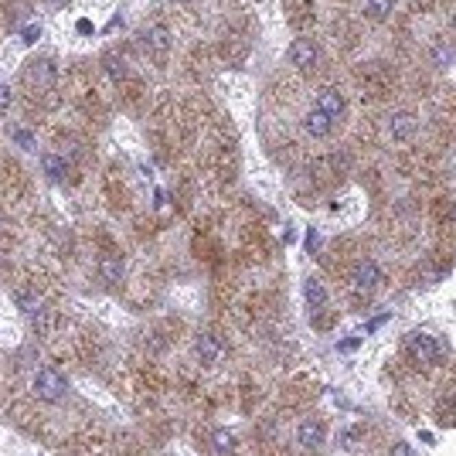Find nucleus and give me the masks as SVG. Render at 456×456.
<instances>
[{
	"instance_id": "obj_1",
	"label": "nucleus",
	"mask_w": 456,
	"mask_h": 456,
	"mask_svg": "<svg viewBox=\"0 0 456 456\" xmlns=\"http://www.w3.org/2000/svg\"><path fill=\"white\" fill-rule=\"evenodd\" d=\"M378 283H381V269H378V263H374V259H361V263H355V269H351V289H355L358 296L374 293V289H378Z\"/></svg>"
},
{
	"instance_id": "obj_2",
	"label": "nucleus",
	"mask_w": 456,
	"mask_h": 456,
	"mask_svg": "<svg viewBox=\"0 0 456 456\" xmlns=\"http://www.w3.org/2000/svg\"><path fill=\"white\" fill-rule=\"evenodd\" d=\"M409 355L419 361V365H436L440 358H443V348H440V341L436 337H429V334H409Z\"/></svg>"
},
{
	"instance_id": "obj_3",
	"label": "nucleus",
	"mask_w": 456,
	"mask_h": 456,
	"mask_svg": "<svg viewBox=\"0 0 456 456\" xmlns=\"http://www.w3.org/2000/svg\"><path fill=\"white\" fill-rule=\"evenodd\" d=\"M34 395L45 402H58L65 395V374H58L55 368H41L34 374Z\"/></svg>"
},
{
	"instance_id": "obj_4",
	"label": "nucleus",
	"mask_w": 456,
	"mask_h": 456,
	"mask_svg": "<svg viewBox=\"0 0 456 456\" xmlns=\"http://www.w3.org/2000/svg\"><path fill=\"white\" fill-rule=\"evenodd\" d=\"M324 440H327V429H324L320 419H303V422L296 426V446H303V450H320Z\"/></svg>"
},
{
	"instance_id": "obj_5",
	"label": "nucleus",
	"mask_w": 456,
	"mask_h": 456,
	"mask_svg": "<svg viewBox=\"0 0 456 456\" xmlns=\"http://www.w3.org/2000/svg\"><path fill=\"white\" fill-rule=\"evenodd\" d=\"M317 58H320V55H317V45H313L310 38H296V41L289 45V65H296V69L307 72V69L317 65Z\"/></svg>"
},
{
	"instance_id": "obj_6",
	"label": "nucleus",
	"mask_w": 456,
	"mask_h": 456,
	"mask_svg": "<svg viewBox=\"0 0 456 456\" xmlns=\"http://www.w3.org/2000/svg\"><path fill=\"white\" fill-rule=\"evenodd\" d=\"M143 48L154 51V55H167V51H171V31H167L164 24L147 27V31H143Z\"/></svg>"
},
{
	"instance_id": "obj_7",
	"label": "nucleus",
	"mask_w": 456,
	"mask_h": 456,
	"mask_svg": "<svg viewBox=\"0 0 456 456\" xmlns=\"http://www.w3.org/2000/svg\"><path fill=\"white\" fill-rule=\"evenodd\" d=\"M416 126H419V119L412 116V112H392V119H388V133H392V140H409L412 133H416Z\"/></svg>"
},
{
	"instance_id": "obj_8",
	"label": "nucleus",
	"mask_w": 456,
	"mask_h": 456,
	"mask_svg": "<svg viewBox=\"0 0 456 456\" xmlns=\"http://www.w3.org/2000/svg\"><path fill=\"white\" fill-rule=\"evenodd\" d=\"M317 109L327 112V116L337 123V119L344 116V95H341L337 89H320L317 92Z\"/></svg>"
},
{
	"instance_id": "obj_9",
	"label": "nucleus",
	"mask_w": 456,
	"mask_h": 456,
	"mask_svg": "<svg viewBox=\"0 0 456 456\" xmlns=\"http://www.w3.org/2000/svg\"><path fill=\"white\" fill-rule=\"evenodd\" d=\"M27 82H31V86H38V89H48V86L55 82V65H51L48 58L31 62V65H27Z\"/></svg>"
},
{
	"instance_id": "obj_10",
	"label": "nucleus",
	"mask_w": 456,
	"mask_h": 456,
	"mask_svg": "<svg viewBox=\"0 0 456 456\" xmlns=\"http://www.w3.org/2000/svg\"><path fill=\"white\" fill-rule=\"evenodd\" d=\"M303 130H307L310 136H331L334 119H331L327 112H320V109H310V112L303 116Z\"/></svg>"
},
{
	"instance_id": "obj_11",
	"label": "nucleus",
	"mask_w": 456,
	"mask_h": 456,
	"mask_svg": "<svg viewBox=\"0 0 456 456\" xmlns=\"http://www.w3.org/2000/svg\"><path fill=\"white\" fill-rule=\"evenodd\" d=\"M194 351H197V358H201L204 365H215V361L221 358V341H218L215 334H201V337L194 341Z\"/></svg>"
},
{
	"instance_id": "obj_12",
	"label": "nucleus",
	"mask_w": 456,
	"mask_h": 456,
	"mask_svg": "<svg viewBox=\"0 0 456 456\" xmlns=\"http://www.w3.org/2000/svg\"><path fill=\"white\" fill-rule=\"evenodd\" d=\"M123 273H126L123 256H102V259H99V276H102V283H119Z\"/></svg>"
},
{
	"instance_id": "obj_13",
	"label": "nucleus",
	"mask_w": 456,
	"mask_h": 456,
	"mask_svg": "<svg viewBox=\"0 0 456 456\" xmlns=\"http://www.w3.org/2000/svg\"><path fill=\"white\" fill-rule=\"evenodd\" d=\"M303 296H307L310 310H324V307H327V289H324L317 279H310V283L303 286Z\"/></svg>"
},
{
	"instance_id": "obj_14",
	"label": "nucleus",
	"mask_w": 456,
	"mask_h": 456,
	"mask_svg": "<svg viewBox=\"0 0 456 456\" xmlns=\"http://www.w3.org/2000/svg\"><path fill=\"white\" fill-rule=\"evenodd\" d=\"M45 174L51 178V181H65V171H69V164H65V157H55V154H45Z\"/></svg>"
},
{
	"instance_id": "obj_15",
	"label": "nucleus",
	"mask_w": 456,
	"mask_h": 456,
	"mask_svg": "<svg viewBox=\"0 0 456 456\" xmlns=\"http://www.w3.org/2000/svg\"><path fill=\"white\" fill-rule=\"evenodd\" d=\"M211 446H215V453H232V446H235V440H232V433L228 429H215L211 433Z\"/></svg>"
},
{
	"instance_id": "obj_16",
	"label": "nucleus",
	"mask_w": 456,
	"mask_h": 456,
	"mask_svg": "<svg viewBox=\"0 0 456 456\" xmlns=\"http://www.w3.org/2000/svg\"><path fill=\"white\" fill-rule=\"evenodd\" d=\"M392 7H395V0H368V17L371 21H385L388 14H392Z\"/></svg>"
},
{
	"instance_id": "obj_17",
	"label": "nucleus",
	"mask_w": 456,
	"mask_h": 456,
	"mask_svg": "<svg viewBox=\"0 0 456 456\" xmlns=\"http://www.w3.org/2000/svg\"><path fill=\"white\" fill-rule=\"evenodd\" d=\"M31 324H34V331H38V334H45V331H51L55 313H51V310H34V313H31Z\"/></svg>"
},
{
	"instance_id": "obj_18",
	"label": "nucleus",
	"mask_w": 456,
	"mask_h": 456,
	"mask_svg": "<svg viewBox=\"0 0 456 456\" xmlns=\"http://www.w3.org/2000/svg\"><path fill=\"white\" fill-rule=\"evenodd\" d=\"M433 58H436V65H450L453 62V48H446L443 41H436L433 45Z\"/></svg>"
},
{
	"instance_id": "obj_19",
	"label": "nucleus",
	"mask_w": 456,
	"mask_h": 456,
	"mask_svg": "<svg viewBox=\"0 0 456 456\" xmlns=\"http://www.w3.org/2000/svg\"><path fill=\"white\" fill-rule=\"evenodd\" d=\"M106 72H109L112 79H123V75H126V62L116 58V55H109V58H106Z\"/></svg>"
},
{
	"instance_id": "obj_20",
	"label": "nucleus",
	"mask_w": 456,
	"mask_h": 456,
	"mask_svg": "<svg viewBox=\"0 0 456 456\" xmlns=\"http://www.w3.org/2000/svg\"><path fill=\"white\" fill-rule=\"evenodd\" d=\"M14 140H17L24 150H34V136H31L27 130H14Z\"/></svg>"
},
{
	"instance_id": "obj_21",
	"label": "nucleus",
	"mask_w": 456,
	"mask_h": 456,
	"mask_svg": "<svg viewBox=\"0 0 456 456\" xmlns=\"http://www.w3.org/2000/svg\"><path fill=\"white\" fill-rule=\"evenodd\" d=\"M17 303H21L27 313H34V310H38V300H34V296H27V293H17Z\"/></svg>"
},
{
	"instance_id": "obj_22",
	"label": "nucleus",
	"mask_w": 456,
	"mask_h": 456,
	"mask_svg": "<svg viewBox=\"0 0 456 456\" xmlns=\"http://www.w3.org/2000/svg\"><path fill=\"white\" fill-rule=\"evenodd\" d=\"M388 456H416V453H412V446H409V443H395Z\"/></svg>"
},
{
	"instance_id": "obj_23",
	"label": "nucleus",
	"mask_w": 456,
	"mask_h": 456,
	"mask_svg": "<svg viewBox=\"0 0 456 456\" xmlns=\"http://www.w3.org/2000/svg\"><path fill=\"white\" fill-rule=\"evenodd\" d=\"M10 102H14V95L7 86H0V109H10Z\"/></svg>"
},
{
	"instance_id": "obj_24",
	"label": "nucleus",
	"mask_w": 456,
	"mask_h": 456,
	"mask_svg": "<svg viewBox=\"0 0 456 456\" xmlns=\"http://www.w3.org/2000/svg\"><path fill=\"white\" fill-rule=\"evenodd\" d=\"M38 38H41V27H34V24H31V27H24V41H27V45H31V41H38Z\"/></svg>"
},
{
	"instance_id": "obj_25",
	"label": "nucleus",
	"mask_w": 456,
	"mask_h": 456,
	"mask_svg": "<svg viewBox=\"0 0 456 456\" xmlns=\"http://www.w3.org/2000/svg\"><path fill=\"white\" fill-rule=\"evenodd\" d=\"M453 27H456V17H453Z\"/></svg>"
},
{
	"instance_id": "obj_26",
	"label": "nucleus",
	"mask_w": 456,
	"mask_h": 456,
	"mask_svg": "<svg viewBox=\"0 0 456 456\" xmlns=\"http://www.w3.org/2000/svg\"><path fill=\"white\" fill-rule=\"evenodd\" d=\"M55 3H62V0H55Z\"/></svg>"
}]
</instances>
